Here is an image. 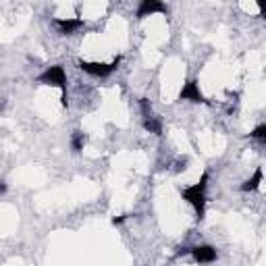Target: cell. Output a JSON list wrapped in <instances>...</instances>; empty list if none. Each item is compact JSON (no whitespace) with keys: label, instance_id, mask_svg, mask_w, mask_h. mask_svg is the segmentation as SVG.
Masks as SVG:
<instances>
[{"label":"cell","instance_id":"ba28073f","mask_svg":"<svg viewBox=\"0 0 266 266\" xmlns=\"http://www.w3.org/2000/svg\"><path fill=\"white\" fill-rule=\"evenodd\" d=\"M260 183H262V169L258 167V169L254 171V175L249 177V179H246L244 183H241V191H246V193L256 191L258 187H260Z\"/></svg>","mask_w":266,"mask_h":266},{"label":"cell","instance_id":"30bf717a","mask_svg":"<svg viewBox=\"0 0 266 266\" xmlns=\"http://www.w3.org/2000/svg\"><path fill=\"white\" fill-rule=\"evenodd\" d=\"M144 129L150 131V133H154V135H162V123L156 119V116H152V119L144 121Z\"/></svg>","mask_w":266,"mask_h":266},{"label":"cell","instance_id":"4fadbf2b","mask_svg":"<svg viewBox=\"0 0 266 266\" xmlns=\"http://www.w3.org/2000/svg\"><path fill=\"white\" fill-rule=\"evenodd\" d=\"M125 218H127V216H114V218H113V225H114V227H116V225H123Z\"/></svg>","mask_w":266,"mask_h":266},{"label":"cell","instance_id":"7a4b0ae2","mask_svg":"<svg viewBox=\"0 0 266 266\" xmlns=\"http://www.w3.org/2000/svg\"><path fill=\"white\" fill-rule=\"evenodd\" d=\"M38 81L44 83V85H54V88H60L62 92V106H67L69 104V100H67V73H65V69H62L60 65H54L50 69H46V71L38 77Z\"/></svg>","mask_w":266,"mask_h":266},{"label":"cell","instance_id":"277c9868","mask_svg":"<svg viewBox=\"0 0 266 266\" xmlns=\"http://www.w3.org/2000/svg\"><path fill=\"white\" fill-rule=\"evenodd\" d=\"M179 100H187V102H195V104H206V98H204V94L200 92V85L195 79H190L183 85L181 92H179Z\"/></svg>","mask_w":266,"mask_h":266},{"label":"cell","instance_id":"8992f818","mask_svg":"<svg viewBox=\"0 0 266 266\" xmlns=\"http://www.w3.org/2000/svg\"><path fill=\"white\" fill-rule=\"evenodd\" d=\"M190 254L195 258L198 264H210L216 260V249L212 246H195V247H191Z\"/></svg>","mask_w":266,"mask_h":266},{"label":"cell","instance_id":"9c48e42d","mask_svg":"<svg viewBox=\"0 0 266 266\" xmlns=\"http://www.w3.org/2000/svg\"><path fill=\"white\" fill-rule=\"evenodd\" d=\"M83 146H85V135L81 131H73V135H71V150L75 154H79L83 150Z\"/></svg>","mask_w":266,"mask_h":266},{"label":"cell","instance_id":"5bb4252c","mask_svg":"<svg viewBox=\"0 0 266 266\" xmlns=\"http://www.w3.org/2000/svg\"><path fill=\"white\" fill-rule=\"evenodd\" d=\"M190 252H191V247H179L177 256H185V254H190Z\"/></svg>","mask_w":266,"mask_h":266},{"label":"cell","instance_id":"3957f363","mask_svg":"<svg viewBox=\"0 0 266 266\" xmlns=\"http://www.w3.org/2000/svg\"><path fill=\"white\" fill-rule=\"evenodd\" d=\"M121 65V57H116L111 65H106V62H88V60H79L77 62V67L81 69V71H85L88 75H94V77H108L113 75L116 69H119Z\"/></svg>","mask_w":266,"mask_h":266},{"label":"cell","instance_id":"52a82bcc","mask_svg":"<svg viewBox=\"0 0 266 266\" xmlns=\"http://www.w3.org/2000/svg\"><path fill=\"white\" fill-rule=\"evenodd\" d=\"M54 25L58 27V34H62V36H71V34H75L77 29H81L83 27V21L81 19H62V17H58V19H54Z\"/></svg>","mask_w":266,"mask_h":266},{"label":"cell","instance_id":"8fae6325","mask_svg":"<svg viewBox=\"0 0 266 266\" xmlns=\"http://www.w3.org/2000/svg\"><path fill=\"white\" fill-rule=\"evenodd\" d=\"M139 108H142L144 121H148V119H152V116H154V113H152V104H150V100H148V98H139Z\"/></svg>","mask_w":266,"mask_h":266},{"label":"cell","instance_id":"7c38bea8","mask_svg":"<svg viewBox=\"0 0 266 266\" xmlns=\"http://www.w3.org/2000/svg\"><path fill=\"white\" fill-rule=\"evenodd\" d=\"M249 137H254V139H258V142H260L262 146L266 144V125L262 123V125H258V127L249 133Z\"/></svg>","mask_w":266,"mask_h":266},{"label":"cell","instance_id":"5b68a950","mask_svg":"<svg viewBox=\"0 0 266 266\" xmlns=\"http://www.w3.org/2000/svg\"><path fill=\"white\" fill-rule=\"evenodd\" d=\"M154 13H162V15H167L169 9H167V4H162L160 0H142L137 6V19H146V17H150V15Z\"/></svg>","mask_w":266,"mask_h":266},{"label":"cell","instance_id":"6da1fadb","mask_svg":"<svg viewBox=\"0 0 266 266\" xmlns=\"http://www.w3.org/2000/svg\"><path fill=\"white\" fill-rule=\"evenodd\" d=\"M208 179L210 175L204 173L200 179V183H195L191 187H187V190L181 191V198L187 202V204H191L195 208V218L202 221L204 218V212H206V187H208Z\"/></svg>","mask_w":266,"mask_h":266},{"label":"cell","instance_id":"9a60e30c","mask_svg":"<svg viewBox=\"0 0 266 266\" xmlns=\"http://www.w3.org/2000/svg\"><path fill=\"white\" fill-rule=\"evenodd\" d=\"M4 193H6V183L0 179V195H4Z\"/></svg>","mask_w":266,"mask_h":266}]
</instances>
